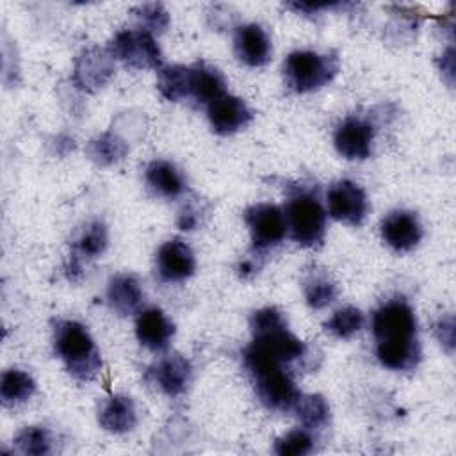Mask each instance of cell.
Instances as JSON below:
<instances>
[{
    "mask_svg": "<svg viewBox=\"0 0 456 456\" xmlns=\"http://www.w3.org/2000/svg\"><path fill=\"white\" fill-rule=\"evenodd\" d=\"M378 360L392 370H411L420 360L417 319L403 299H392L372 314Z\"/></svg>",
    "mask_w": 456,
    "mask_h": 456,
    "instance_id": "1",
    "label": "cell"
},
{
    "mask_svg": "<svg viewBox=\"0 0 456 456\" xmlns=\"http://www.w3.org/2000/svg\"><path fill=\"white\" fill-rule=\"evenodd\" d=\"M53 347L66 363L71 376L80 381L93 379L100 367V353L86 326L77 321H57L53 328Z\"/></svg>",
    "mask_w": 456,
    "mask_h": 456,
    "instance_id": "2",
    "label": "cell"
},
{
    "mask_svg": "<svg viewBox=\"0 0 456 456\" xmlns=\"http://www.w3.org/2000/svg\"><path fill=\"white\" fill-rule=\"evenodd\" d=\"M305 344L287 330V324L253 335V342L244 349V363L255 376L258 372L281 367L305 354Z\"/></svg>",
    "mask_w": 456,
    "mask_h": 456,
    "instance_id": "3",
    "label": "cell"
},
{
    "mask_svg": "<svg viewBox=\"0 0 456 456\" xmlns=\"http://www.w3.org/2000/svg\"><path fill=\"white\" fill-rule=\"evenodd\" d=\"M338 71V62L331 55L312 50H296L283 62L285 84L296 93H310L326 86Z\"/></svg>",
    "mask_w": 456,
    "mask_h": 456,
    "instance_id": "4",
    "label": "cell"
},
{
    "mask_svg": "<svg viewBox=\"0 0 456 456\" xmlns=\"http://www.w3.org/2000/svg\"><path fill=\"white\" fill-rule=\"evenodd\" d=\"M287 228L292 239L301 246H317L324 239L326 212L319 200L308 192L290 198L285 208Z\"/></svg>",
    "mask_w": 456,
    "mask_h": 456,
    "instance_id": "5",
    "label": "cell"
},
{
    "mask_svg": "<svg viewBox=\"0 0 456 456\" xmlns=\"http://www.w3.org/2000/svg\"><path fill=\"white\" fill-rule=\"evenodd\" d=\"M110 55L135 69L160 68L162 62V52L153 34L142 28L118 32L110 43Z\"/></svg>",
    "mask_w": 456,
    "mask_h": 456,
    "instance_id": "6",
    "label": "cell"
},
{
    "mask_svg": "<svg viewBox=\"0 0 456 456\" xmlns=\"http://www.w3.org/2000/svg\"><path fill=\"white\" fill-rule=\"evenodd\" d=\"M244 221L248 224L253 246L258 249L280 244L289 230L283 210L271 203L251 205L244 212Z\"/></svg>",
    "mask_w": 456,
    "mask_h": 456,
    "instance_id": "7",
    "label": "cell"
},
{
    "mask_svg": "<svg viewBox=\"0 0 456 456\" xmlns=\"http://www.w3.org/2000/svg\"><path fill=\"white\" fill-rule=\"evenodd\" d=\"M326 201L330 216L351 226L360 224L369 210V201L363 189L351 180L335 182L328 189Z\"/></svg>",
    "mask_w": 456,
    "mask_h": 456,
    "instance_id": "8",
    "label": "cell"
},
{
    "mask_svg": "<svg viewBox=\"0 0 456 456\" xmlns=\"http://www.w3.org/2000/svg\"><path fill=\"white\" fill-rule=\"evenodd\" d=\"M255 388L262 404L278 411L292 410L301 395L292 378L281 367L255 374Z\"/></svg>",
    "mask_w": 456,
    "mask_h": 456,
    "instance_id": "9",
    "label": "cell"
},
{
    "mask_svg": "<svg viewBox=\"0 0 456 456\" xmlns=\"http://www.w3.org/2000/svg\"><path fill=\"white\" fill-rule=\"evenodd\" d=\"M335 148L337 151L349 160H362L370 155L374 128L367 121L349 116L335 130Z\"/></svg>",
    "mask_w": 456,
    "mask_h": 456,
    "instance_id": "10",
    "label": "cell"
},
{
    "mask_svg": "<svg viewBox=\"0 0 456 456\" xmlns=\"http://www.w3.org/2000/svg\"><path fill=\"white\" fill-rule=\"evenodd\" d=\"M207 116L212 130L221 135L239 132L253 118L249 107L242 98L226 93L207 105Z\"/></svg>",
    "mask_w": 456,
    "mask_h": 456,
    "instance_id": "11",
    "label": "cell"
},
{
    "mask_svg": "<svg viewBox=\"0 0 456 456\" xmlns=\"http://www.w3.org/2000/svg\"><path fill=\"white\" fill-rule=\"evenodd\" d=\"M112 55L100 48L84 50L75 62L73 82L84 91H96L114 73Z\"/></svg>",
    "mask_w": 456,
    "mask_h": 456,
    "instance_id": "12",
    "label": "cell"
},
{
    "mask_svg": "<svg viewBox=\"0 0 456 456\" xmlns=\"http://www.w3.org/2000/svg\"><path fill=\"white\" fill-rule=\"evenodd\" d=\"M157 273L164 281H182L194 274L196 269V258L192 249L175 239L164 242L155 256Z\"/></svg>",
    "mask_w": 456,
    "mask_h": 456,
    "instance_id": "13",
    "label": "cell"
},
{
    "mask_svg": "<svg viewBox=\"0 0 456 456\" xmlns=\"http://www.w3.org/2000/svg\"><path fill=\"white\" fill-rule=\"evenodd\" d=\"M381 237L395 251H410L422 239V226L413 212L394 210L381 221Z\"/></svg>",
    "mask_w": 456,
    "mask_h": 456,
    "instance_id": "14",
    "label": "cell"
},
{
    "mask_svg": "<svg viewBox=\"0 0 456 456\" xmlns=\"http://www.w3.org/2000/svg\"><path fill=\"white\" fill-rule=\"evenodd\" d=\"M233 50L239 61L251 68L267 64L273 53L269 36L256 23H248L237 28L233 37Z\"/></svg>",
    "mask_w": 456,
    "mask_h": 456,
    "instance_id": "15",
    "label": "cell"
},
{
    "mask_svg": "<svg viewBox=\"0 0 456 456\" xmlns=\"http://www.w3.org/2000/svg\"><path fill=\"white\" fill-rule=\"evenodd\" d=\"M135 335L150 351H164L175 335V324L160 308H144L135 319Z\"/></svg>",
    "mask_w": 456,
    "mask_h": 456,
    "instance_id": "16",
    "label": "cell"
},
{
    "mask_svg": "<svg viewBox=\"0 0 456 456\" xmlns=\"http://www.w3.org/2000/svg\"><path fill=\"white\" fill-rule=\"evenodd\" d=\"M191 363L182 354H169L162 358L153 370V379L157 387L166 395H180L185 392L189 381H191Z\"/></svg>",
    "mask_w": 456,
    "mask_h": 456,
    "instance_id": "17",
    "label": "cell"
},
{
    "mask_svg": "<svg viewBox=\"0 0 456 456\" xmlns=\"http://www.w3.org/2000/svg\"><path fill=\"white\" fill-rule=\"evenodd\" d=\"M142 301H144V292L135 276L118 274L110 278L107 287V303L116 314L119 315L134 314L141 308Z\"/></svg>",
    "mask_w": 456,
    "mask_h": 456,
    "instance_id": "18",
    "label": "cell"
},
{
    "mask_svg": "<svg viewBox=\"0 0 456 456\" xmlns=\"http://www.w3.org/2000/svg\"><path fill=\"white\" fill-rule=\"evenodd\" d=\"M98 422L110 433L132 431L137 424V411L134 401L126 395L116 394L102 403L98 411Z\"/></svg>",
    "mask_w": 456,
    "mask_h": 456,
    "instance_id": "19",
    "label": "cell"
},
{
    "mask_svg": "<svg viewBox=\"0 0 456 456\" xmlns=\"http://www.w3.org/2000/svg\"><path fill=\"white\" fill-rule=\"evenodd\" d=\"M224 77L221 71L207 62H196L191 66V86L189 96H192L200 103H210L221 94H224Z\"/></svg>",
    "mask_w": 456,
    "mask_h": 456,
    "instance_id": "20",
    "label": "cell"
},
{
    "mask_svg": "<svg viewBox=\"0 0 456 456\" xmlns=\"http://www.w3.org/2000/svg\"><path fill=\"white\" fill-rule=\"evenodd\" d=\"M150 189L162 198H176L183 191V176L175 164L167 160H151L144 171Z\"/></svg>",
    "mask_w": 456,
    "mask_h": 456,
    "instance_id": "21",
    "label": "cell"
},
{
    "mask_svg": "<svg viewBox=\"0 0 456 456\" xmlns=\"http://www.w3.org/2000/svg\"><path fill=\"white\" fill-rule=\"evenodd\" d=\"M191 86V66H162L157 71V87L160 94L169 102H180L189 96Z\"/></svg>",
    "mask_w": 456,
    "mask_h": 456,
    "instance_id": "22",
    "label": "cell"
},
{
    "mask_svg": "<svg viewBox=\"0 0 456 456\" xmlns=\"http://www.w3.org/2000/svg\"><path fill=\"white\" fill-rule=\"evenodd\" d=\"M36 392V381L30 374L20 369H9L0 379V397L5 406H14L28 401Z\"/></svg>",
    "mask_w": 456,
    "mask_h": 456,
    "instance_id": "23",
    "label": "cell"
},
{
    "mask_svg": "<svg viewBox=\"0 0 456 456\" xmlns=\"http://www.w3.org/2000/svg\"><path fill=\"white\" fill-rule=\"evenodd\" d=\"M292 410L305 429H319L330 419V406L326 399L319 394L299 395Z\"/></svg>",
    "mask_w": 456,
    "mask_h": 456,
    "instance_id": "24",
    "label": "cell"
},
{
    "mask_svg": "<svg viewBox=\"0 0 456 456\" xmlns=\"http://www.w3.org/2000/svg\"><path fill=\"white\" fill-rule=\"evenodd\" d=\"M109 237H107V228L100 221H93L82 228L78 237L73 242L75 248V258H96L100 256L105 248H107Z\"/></svg>",
    "mask_w": 456,
    "mask_h": 456,
    "instance_id": "25",
    "label": "cell"
},
{
    "mask_svg": "<svg viewBox=\"0 0 456 456\" xmlns=\"http://www.w3.org/2000/svg\"><path fill=\"white\" fill-rule=\"evenodd\" d=\"M305 299L312 308H324L337 297V287L322 271H310L303 280Z\"/></svg>",
    "mask_w": 456,
    "mask_h": 456,
    "instance_id": "26",
    "label": "cell"
},
{
    "mask_svg": "<svg viewBox=\"0 0 456 456\" xmlns=\"http://www.w3.org/2000/svg\"><path fill=\"white\" fill-rule=\"evenodd\" d=\"M126 151L128 146L125 144V141L112 134H103L87 144L89 159L102 166H109L121 160L126 155Z\"/></svg>",
    "mask_w": 456,
    "mask_h": 456,
    "instance_id": "27",
    "label": "cell"
},
{
    "mask_svg": "<svg viewBox=\"0 0 456 456\" xmlns=\"http://www.w3.org/2000/svg\"><path fill=\"white\" fill-rule=\"evenodd\" d=\"M363 314L354 306H344L333 312V315L324 322V328L337 338H351L363 328Z\"/></svg>",
    "mask_w": 456,
    "mask_h": 456,
    "instance_id": "28",
    "label": "cell"
},
{
    "mask_svg": "<svg viewBox=\"0 0 456 456\" xmlns=\"http://www.w3.org/2000/svg\"><path fill=\"white\" fill-rule=\"evenodd\" d=\"M14 445L21 454H48L52 451V436L46 428L27 426L14 436Z\"/></svg>",
    "mask_w": 456,
    "mask_h": 456,
    "instance_id": "29",
    "label": "cell"
},
{
    "mask_svg": "<svg viewBox=\"0 0 456 456\" xmlns=\"http://www.w3.org/2000/svg\"><path fill=\"white\" fill-rule=\"evenodd\" d=\"M314 449V438L306 429H294L274 442V452L280 456H303Z\"/></svg>",
    "mask_w": 456,
    "mask_h": 456,
    "instance_id": "30",
    "label": "cell"
},
{
    "mask_svg": "<svg viewBox=\"0 0 456 456\" xmlns=\"http://www.w3.org/2000/svg\"><path fill=\"white\" fill-rule=\"evenodd\" d=\"M134 14L137 21L141 23L139 28L153 34V32H162L166 30L169 23L167 11L160 4H142L134 9Z\"/></svg>",
    "mask_w": 456,
    "mask_h": 456,
    "instance_id": "31",
    "label": "cell"
},
{
    "mask_svg": "<svg viewBox=\"0 0 456 456\" xmlns=\"http://www.w3.org/2000/svg\"><path fill=\"white\" fill-rule=\"evenodd\" d=\"M283 324H287V321H285L283 314L274 306L256 310V312H253V315L249 319V328H251L253 335L260 333V331H265V330H271V328L283 326Z\"/></svg>",
    "mask_w": 456,
    "mask_h": 456,
    "instance_id": "32",
    "label": "cell"
}]
</instances>
